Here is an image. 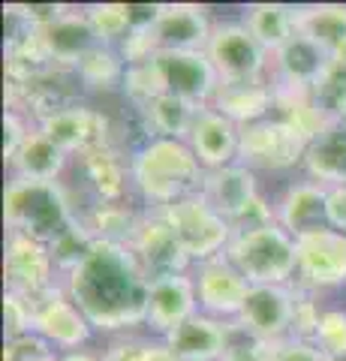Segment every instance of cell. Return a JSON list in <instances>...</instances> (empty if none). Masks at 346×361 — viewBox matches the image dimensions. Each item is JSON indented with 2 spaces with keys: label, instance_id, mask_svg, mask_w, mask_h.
Segmentation results:
<instances>
[{
  "label": "cell",
  "instance_id": "cell-1",
  "mask_svg": "<svg viewBox=\"0 0 346 361\" xmlns=\"http://www.w3.org/2000/svg\"><path fill=\"white\" fill-rule=\"evenodd\" d=\"M63 289L99 334H132L148 319L151 277L124 244L97 241L85 262L63 277Z\"/></svg>",
  "mask_w": 346,
  "mask_h": 361
},
{
  "label": "cell",
  "instance_id": "cell-2",
  "mask_svg": "<svg viewBox=\"0 0 346 361\" xmlns=\"http://www.w3.org/2000/svg\"><path fill=\"white\" fill-rule=\"evenodd\" d=\"M132 193L157 211L202 190L205 169L181 139H144L130 151Z\"/></svg>",
  "mask_w": 346,
  "mask_h": 361
},
{
  "label": "cell",
  "instance_id": "cell-3",
  "mask_svg": "<svg viewBox=\"0 0 346 361\" xmlns=\"http://www.w3.org/2000/svg\"><path fill=\"white\" fill-rule=\"evenodd\" d=\"M73 193L61 180H27L13 178L4 193L6 232H18L42 244H51L70 223L79 220Z\"/></svg>",
  "mask_w": 346,
  "mask_h": 361
},
{
  "label": "cell",
  "instance_id": "cell-4",
  "mask_svg": "<svg viewBox=\"0 0 346 361\" xmlns=\"http://www.w3.org/2000/svg\"><path fill=\"white\" fill-rule=\"evenodd\" d=\"M226 259L253 286H289L298 274L295 238L277 223L235 232L226 247Z\"/></svg>",
  "mask_w": 346,
  "mask_h": 361
},
{
  "label": "cell",
  "instance_id": "cell-5",
  "mask_svg": "<svg viewBox=\"0 0 346 361\" xmlns=\"http://www.w3.org/2000/svg\"><path fill=\"white\" fill-rule=\"evenodd\" d=\"M166 223L172 226V232L178 235L181 241L187 259L193 265H202L208 259H217L226 253V247L232 241V223L223 217L220 211H214L208 205V199L202 193H193V196H184L172 202L166 208H157Z\"/></svg>",
  "mask_w": 346,
  "mask_h": 361
},
{
  "label": "cell",
  "instance_id": "cell-6",
  "mask_svg": "<svg viewBox=\"0 0 346 361\" xmlns=\"http://www.w3.org/2000/svg\"><path fill=\"white\" fill-rule=\"evenodd\" d=\"M307 154V142L289 127L283 118H265L250 127H241L238 163L253 172H289L301 169Z\"/></svg>",
  "mask_w": 346,
  "mask_h": 361
},
{
  "label": "cell",
  "instance_id": "cell-7",
  "mask_svg": "<svg viewBox=\"0 0 346 361\" xmlns=\"http://www.w3.org/2000/svg\"><path fill=\"white\" fill-rule=\"evenodd\" d=\"M205 54L214 63L220 82H250L271 73V54L262 49V42L244 21H217Z\"/></svg>",
  "mask_w": 346,
  "mask_h": 361
},
{
  "label": "cell",
  "instance_id": "cell-8",
  "mask_svg": "<svg viewBox=\"0 0 346 361\" xmlns=\"http://www.w3.org/2000/svg\"><path fill=\"white\" fill-rule=\"evenodd\" d=\"M4 277L9 292H18V295H27V298H42L51 289L63 286V277L58 274V265L51 259L49 244L18 232H6Z\"/></svg>",
  "mask_w": 346,
  "mask_h": 361
},
{
  "label": "cell",
  "instance_id": "cell-9",
  "mask_svg": "<svg viewBox=\"0 0 346 361\" xmlns=\"http://www.w3.org/2000/svg\"><path fill=\"white\" fill-rule=\"evenodd\" d=\"M298 250V274L295 286L310 292H326L346 286V235L322 226L295 238Z\"/></svg>",
  "mask_w": 346,
  "mask_h": 361
},
{
  "label": "cell",
  "instance_id": "cell-10",
  "mask_svg": "<svg viewBox=\"0 0 346 361\" xmlns=\"http://www.w3.org/2000/svg\"><path fill=\"white\" fill-rule=\"evenodd\" d=\"M295 289L289 286H250L247 301L238 313V331L259 343H280L292 331Z\"/></svg>",
  "mask_w": 346,
  "mask_h": 361
},
{
  "label": "cell",
  "instance_id": "cell-11",
  "mask_svg": "<svg viewBox=\"0 0 346 361\" xmlns=\"http://www.w3.org/2000/svg\"><path fill=\"white\" fill-rule=\"evenodd\" d=\"M163 94L184 97L196 106H208L220 87V75L205 51H154Z\"/></svg>",
  "mask_w": 346,
  "mask_h": 361
},
{
  "label": "cell",
  "instance_id": "cell-12",
  "mask_svg": "<svg viewBox=\"0 0 346 361\" xmlns=\"http://www.w3.org/2000/svg\"><path fill=\"white\" fill-rule=\"evenodd\" d=\"M33 334H39L42 341H49L58 353H75V349H85L94 341L97 329L82 313L79 304L66 295V289L58 286V289H51L49 295L37 298Z\"/></svg>",
  "mask_w": 346,
  "mask_h": 361
},
{
  "label": "cell",
  "instance_id": "cell-13",
  "mask_svg": "<svg viewBox=\"0 0 346 361\" xmlns=\"http://www.w3.org/2000/svg\"><path fill=\"white\" fill-rule=\"evenodd\" d=\"M193 277L199 289V310L217 316V319L235 322L253 283L229 262L226 253L208 259L202 265H193Z\"/></svg>",
  "mask_w": 346,
  "mask_h": 361
},
{
  "label": "cell",
  "instance_id": "cell-14",
  "mask_svg": "<svg viewBox=\"0 0 346 361\" xmlns=\"http://www.w3.org/2000/svg\"><path fill=\"white\" fill-rule=\"evenodd\" d=\"M130 253L136 256V262L142 265V271L151 280L166 277V274H181V271L193 268L181 241H178V235L172 232V226L166 223L160 211H151V208L144 211L139 229L132 235Z\"/></svg>",
  "mask_w": 346,
  "mask_h": 361
},
{
  "label": "cell",
  "instance_id": "cell-15",
  "mask_svg": "<svg viewBox=\"0 0 346 361\" xmlns=\"http://www.w3.org/2000/svg\"><path fill=\"white\" fill-rule=\"evenodd\" d=\"M37 127L70 157H82L94 148L111 145V121L106 118V111L85 103L54 111V115L42 118Z\"/></svg>",
  "mask_w": 346,
  "mask_h": 361
},
{
  "label": "cell",
  "instance_id": "cell-16",
  "mask_svg": "<svg viewBox=\"0 0 346 361\" xmlns=\"http://www.w3.org/2000/svg\"><path fill=\"white\" fill-rule=\"evenodd\" d=\"M196 313H199V289H196L193 271H181V274H166V277L151 280L144 329L160 334V341Z\"/></svg>",
  "mask_w": 346,
  "mask_h": 361
},
{
  "label": "cell",
  "instance_id": "cell-17",
  "mask_svg": "<svg viewBox=\"0 0 346 361\" xmlns=\"http://www.w3.org/2000/svg\"><path fill=\"white\" fill-rule=\"evenodd\" d=\"M238 325L217 319L199 310L196 316H190L184 325H178L175 331L163 337V343L181 361H220L229 353L232 341H235Z\"/></svg>",
  "mask_w": 346,
  "mask_h": 361
},
{
  "label": "cell",
  "instance_id": "cell-18",
  "mask_svg": "<svg viewBox=\"0 0 346 361\" xmlns=\"http://www.w3.org/2000/svg\"><path fill=\"white\" fill-rule=\"evenodd\" d=\"M208 9L196 4H163L157 25L151 27L154 51H205L211 39Z\"/></svg>",
  "mask_w": 346,
  "mask_h": 361
},
{
  "label": "cell",
  "instance_id": "cell-19",
  "mask_svg": "<svg viewBox=\"0 0 346 361\" xmlns=\"http://www.w3.org/2000/svg\"><path fill=\"white\" fill-rule=\"evenodd\" d=\"M187 145L193 148L196 160L205 172L238 163L241 151V127L226 115H220L214 106H202L193 121V130L187 135Z\"/></svg>",
  "mask_w": 346,
  "mask_h": 361
},
{
  "label": "cell",
  "instance_id": "cell-20",
  "mask_svg": "<svg viewBox=\"0 0 346 361\" xmlns=\"http://www.w3.org/2000/svg\"><path fill=\"white\" fill-rule=\"evenodd\" d=\"M79 163V175L85 187L91 190L94 202H124L132 193V178H130V157L121 154L115 145H103L82 157H75Z\"/></svg>",
  "mask_w": 346,
  "mask_h": 361
},
{
  "label": "cell",
  "instance_id": "cell-21",
  "mask_svg": "<svg viewBox=\"0 0 346 361\" xmlns=\"http://www.w3.org/2000/svg\"><path fill=\"white\" fill-rule=\"evenodd\" d=\"M328 63H331L328 51H322L316 42L295 33L280 51L271 54V78L280 87L314 90L322 82V75H326Z\"/></svg>",
  "mask_w": 346,
  "mask_h": 361
},
{
  "label": "cell",
  "instance_id": "cell-22",
  "mask_svg": "<svg viewBox=\"0 0 346 361\" xmlns=\"http://www.w3.org/2000/svg\"><path fill=\"white\" fill-rule=\"evenodd\" d=\"M39 39H42V49H46L49 61L54 66H63V70H75V63L99 45L91 18H87L85 9H75V6H66V13L58 21L42 27Z\"/></svg>",
  "mask_w": 346,
  "mask_h": 361
},
{
  "label": "cell",
  "instance_id": "cell-23",
  "mask_svg": "<svg viewBox=\"0 0 346 361\" xmlns=\"http://www.w3.org/2000/svg\"><path fill=\"white\" fill-rule=\"evenodd\" d=\"M326 205H328V187H322L310 178L292 180L274 202L277 226H283L292 238H298V235H304V232L322 229V226H328Z\"/></svg>",
  "mask_w": 346,
  "mask_h": 361
},
{
  "label": "cell",
  "instance_id": "cell-24",
  "mask_svg": "<svg viewBox=\"0 0 346 361\" xmlns=\"http://www.w3.org/2000/svg\"><path fill=\"white\" fill-rule=\"evenodd\" d=\"M208 106H214L220 115L235 121L238 127H250L265 118H271L277 109V94H274V78H250V82H220L214 99Z\"/></svg>",
  "mask_w": 346,
  "mask_h": 361
},
{
  "label": "cell",
  "instance_id": "cell-25",
  "mask_svg": "<svg viewBox=\"0 0 346 361\" xmlns=\"http://www.w3.org/2000/svg\"><path fill=\"white\" fill-rule=\"evenodd\" d=\"M208 205L220 211L229 223L241 217V211L250 205V202L259 196V178H256L253 169H247L244 163H232L223 169H211L205 172L202 190H199Z\"/></svg>",
  "mask_w": 346,
  "mask_h": 361
},
{
  "label": "cell",
  "instance_id": "cell-26",
  "mask_svg": "<svg viewBox=\"0 0 346 361\" xmlns=\"http://www.w3.org/2000/svg\"><path fill=\"white\" fill-rule=\"evenodd\" d=\"M13 169V178H27V180H61V175L70 166V154L58 148L39 127L27 133V139L21 142L16 157L6 163Z\"/></svg>",
  "mask_w": 346,
  "mask_h": 361
},
{
  "label": "cell",
  "instance_id": "cell-27",
  "mask_svg": "<svg viewBox=\"0 0 346 361\" xmlns=\"http://www.w3.org/2000/svg\"><path fill=\"white\" fill-rule=\"evenodd\" d=\"M144 211L148 208L130 205V199H124V202H91L79 217L85 223V229L91 232L97 241L130 247L132 235H136L139 223L144 217Z\"/></svg>",
  "mask_w": 346,
  "mask_h": 361
},
{
  "label": "cell",
  "instance_id": "cell-28",
  "mask_svg": "<svg viewBox=\"0 0 346 361\" xmlns=\"http://www.w3.org/2000/svg\"><path fill=\"white\" fill-rule=\"evenodd\" d=\"M199 109L202 106L190 103V99H184V97L157 94L139 109V115H142L148 139H181V142H187Z\"/></svg>",
  "mask_w": 346,
  "mask_h": 361
},
{
  "label": "cell",
  "instance_id": "cell-29",
  "mask_svg": "<svg viewBox=\"0 0 346 361\" xmlns=\"http://www.w3.org/2000/svg\"><path fill=\"white\" fill-rule=\"evenodd\" d=\"M304 178L316 180L322 187H340L346 184V127L338 123L326 135L307 145L304 154Z\"/></svg>",
  "mask_w": 346,
  "mask_h": 361
},
{
  "label": "cell",
  "instance_id": "cell-30",
  "mask_svg": "<svg viewBox=\"0 0 346 361\" xmlns=\"http://www.w3.org/2000/svg\"><path fill=\"white\" fill-rule=\"evenodd\" d=\"M241 21L268 54H277L298 33V9L286 4H250Z\"/></svg>",
  "mask_w": 346,
  "mask_h": 361
},
{
  "label": "cell",
  "instance_id": "cell-31",
  "mask_svg": "<svg viewBox=\"0 0 346 361\" xmlns=\"http://www.w3.org/2000/svg\"><path fill=\"white\" fill-rule=\"evenodd\" d=\"M298 33L316 42L331 58L346 49V4L298 6Z\"/></svg>",
  "mask_w": 346,
  "mask_h": 361
},
{
  "label": "cell",
  "instance_id": "cell-32",
  "mask_svg": "<svg viewBox=\"0 0 346 361\" xmlns=\"http://www.w3.org/2000/svg\"><path fill=\"white\" fill-rule=\"evenodd\" d=\"M75 75L85 87H94V90H115L124 85V75H127V61L124 54L111 45H97L85 54V58L75 63Z\"/></svg>",
  "mask_w": 346,
  "mask_h": 361
},
{
  "label": "cell",
  "instance_id": "cell-33",
  "mask_svg": "<svg viewBox=\"0 0 346 361\" xmlns=\"http://www.w3.org/2000/svg\"><path fill=\"white\" fill-rule=\"evenodd\" d=\"M94 244H97V238L85 229L82 217L75 220V223L66 226V229L58 235V238H54V241L49 244L51 259H54V265H58V274H61V277H66L70 271L79 268V265L85 262V259H87V253L94 250Z\"/></svg>",
  "mask_w": 346,
  "mask_h": 361
},
{
  "label": "cell",
  "instance_id": "cell-34",
  "mask_svg": "<svg viewBox=\"0 0 346 361\" xmlns=\"http://www.w3.org/2000/svg\"><path fill=\"white\" fill-rule=\"evenodd\" d=\"M85 13H87V18H91L99 45L121 49V45L132 37L124 4H91V6H85Z\"/></svg>",
  "mask_w": 346,
  "mask_h": 361
},
{
  "label": "cell",
  "instance_id": "cell-35",
  "mask_svg": "<svg viewBox=\"0 0 346 361\" xmlns=\"http://www.w3.org/2000/svg\"><path fill=\"white\" fill-rule=\"evenodd\" d=\"M295 307H292V331L289 337L295 341H316V329H319V316H322V307L316 301V292H310L304 286H295Z\"/></svg>",
  "mask_w": 346,
  "mask_h": 361
},
{
  "label": "cell",
  "instance_id": "cell-36",
  "mask_svg": "<svg viewBox=\"0 0 346 361\" xmlns=\"http://www.w3.org/2000/svg\"><path fill=\"white\" fill-rule=\"evenodd\" d=\"M322 355H346V310L340 307H326L319 316V329H316V341H314Z\"/></svg>",
  "mask_w": 346,
  "mask_h": 361
},
{
  "label": "cell",
  "instance_id": "cell-37",
  "mask_svg": "<svg viewBox=\"0 0 346 361\" xmlns=\"http://www.w3.org/2000/svg\"><path fill=\"white\" fill-rule=\"evenodd\" d=\"M33 316H37V298L9 292L4 295V322H6V337H21L33 334Z\"/></svg>",
  "mask_w": 346,
  "mask_h": 361
},
{
  "label": "cell",
  "instance_id": "cell-38",
  "mask_svg": "<svg viewBox=\"0 0 346 361\" xmlns=\"http://www.w3.org/2000/svg\"><path fill=\"white\" fill-rule=\"evenodd\" d=\"M4 361H61V353L39 334H21L6 337L4 343Z\"/></svg>",
  "mask_w": 346,
  "mask_h": 361
},
{
  "label": "cell",
  "instance_id": "cell-39",
  "mask_svg": "<svg viewBox=\"0 0 346 361\" xmlns=\"http://www.w3.org/2000/svg\"><path fill=\"white\" fill-rule=\"evenodd\" d=\"M103 361H151V341L139 334H118L103 349Z\"/></svg>",
  "mask_w": 346,
  "mask_h": 361
},
{
  "label": "cell",
  "instance_id": "cell-40",
  "mask_svg": "<svg viewBox=\"0 0 346 361\" xmlns=\"http://www.w3.org/2000/svg\"><path fill=\"white\" fill-rule=\"evenodd\" d=\"M265 361H326V355L316 343L286 337L280 343H265Z\"/></svg>",
  "mask_w": 346,
  "mask_h": 361
},
{
  "label": "cell",
  "instance_id": "cell-41",
  "mask_svg": "<svg viewBox=\"0 0 346 361\" xmlns=\"http://www.w3.org/2000/svg\"><path fill=\"white\" fill-rule=\"evenodd\" d=\"M37 127L30 118H25L21 111H13V109H6V115H4V160L9 163L16 157V151L21 148V142L27 139V133Z\"/></svg>",
  "mask_w": 346,
  "mask_h": 361
},
{
  "label": "cell",
  "instance_id": "cell-42",
  "mask_svg": "<svg viewBox=\"0 0 346 361\" xmlns=\"http://www.w3.org/2000/svg\"><path fill=\"white\" fill-rule=\"evenodd\" d=\"M326 220L331 229L346 235V184L328 187V205H326Z\"/></svg>",
  "mask_w": 346,
  "mask_h": 361
},
{
  "label": "cell",
  "instance_id": "cell-43",
  "mask_svg": "<svg viewBox=\"0 0 346 361\" xmlns=\"http://www.w3.org/2000/svg\"><path fill=\"white\" fill-rule=\"evenodd\" d=\"M220 361H265V343L253 341V337H247V341H232L229 353Z\"/></svg>",
  "mask_w": 346,
  "mask_h": 361
},
{
  "label": "cell",
  "instance_id": "cell-44",
  "mask_svg": "<svg viewBox=\"0 0 346 361\" xmlns=\"http://www.w3.org/2000/svg\"><path fill=\"white\" fill-rule=\"evenodd\" d=\"M151 361H181L163 341H151Z\"/></svg>",
  "mask_w": 346,
  "mask_h": 361
},
{
  "label": "cell",
  "instance_id": "cell-45",
  "mask_svg": "<svg viewBox=\"0 0 346 361\" xmlns=\"http://www.w3.org/2000/svg\"><path fill=\"white\" fill-rule=\"evenodd\" d=\"M61 361H103V355H94L87 349H75V353H61Z\"/></svg>",
  "mask_w": 346,
  "mask_h": 361
},
{
  "label": "cell",
  "instance_id": "cell-46",
  "mask_svg": "<svg viewBox=\"0 0 346 361\" xmlns=\"http://www.w3.org/2000/svg\"><path fill=\"white\" fill-rule=\"evenodd\" d=\"M326 361H346V355H331V358H326Z\"/></svg>",
  "mask_w": 346,
  "mask_h": 361
}]
</instances>
